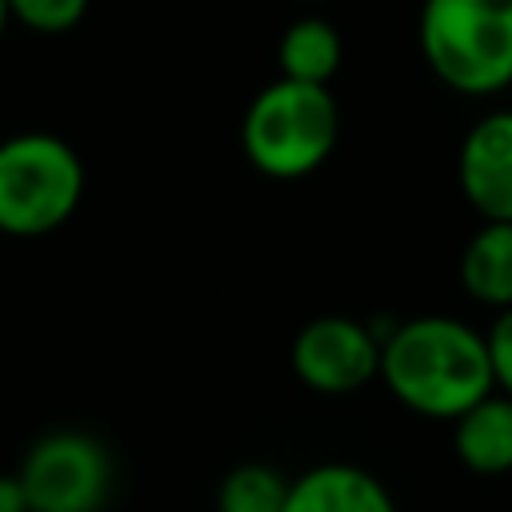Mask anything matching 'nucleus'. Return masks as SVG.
I'll return each mask as SVG.
<instances>
[{
  "instance_id": "f257e3e1",
  "label": "nucleus",
  "mask_w": 512,
  "mask_h": 512,
  "mask_svg": "<svg viewBox=\"0 0 512 512\" xmlns=\"http://www.w3.org/2000/svg\"><path fill=\"white\" fill-rule=\"evenodd\" d=\"M380 380L404 408L432 420H456L496 388L484 336L456 316L396 320L380 344Z\"/></svg>"
},
{
  "instance_id": "f03ea898",
  "label": "nucleus",
  "mask_w": 512,
  "mask_h": 512,
  "mask_svg": "<svg viewBox=\"0 0 512 512\" xmlns=\"http://www.w3.org/2000/svg\"><path fill=\"white\" fill-rule=\"evenodd\" d=\"M416 36L432 76L460 96L512 84V0H424Z\"/></svg>"
},
{
  "instance_id": "7ed1b4c3",
  "label": "nucleus",
  "mask_w": 512,
  "mask_h": 512,
  "mask_svg": "<svg viewBox=\"0 0 512 512\" xmlns=\"http://www.w3.org/2000/svg\"><path fill=\"white\" fill-rule=\"evenodd\" d=\"M340 140V108L328 84L272 80L260 88L240 120V148L248 164L272 180H300L316 172Z\"/></svg>"
},
{
  "instance_id": "20e7f679",
  "label": "nucleus",
  "mask_w": 512,
  "mask_h": 512,
  "mask_svg": "<svg viewBox=\"0 0 512 512\" xmlns=\"http://www.w3.org/2000/svg\"><path fill=\"white\" fill-rule=\"evenodd\" d=\"M84 196V164L64 136L16 132L0 140V232L48 236L76 212Z\"/></svg>"
},
{
  "instance_id": "39448f33",
  "label": "nucleus",
  "mask_w": 512,
  "mask_h": 512,
  "mask_svg": "<svg viewBox=\"0 0 512 512\" xmlns=\"http://www.w3.org/2000/svg\"><path fill=\"white\" fill-rule=\"evenodd\" d=\"M32 512H100L112 496L108 448L76 428L40 436L16 468Z\"/></svg>"
},
{
  "instance_id": "423d86ee",
  "label": "nucleus",
  "mask_w": 512,
  "mask_h": 512,
  "mask_svg": "<svg viewBox=\"0 0 512 512\" xmlns=\"http://www.w3.org/2000/svg\"><path fill=\"white\" fill-rule=\"evenodd\" d=\"M292 372L320 396H348L380 376V340L352 316H316L292 340Z\"/></svg>"
},
{
  "instance_id": "0eeeda50",
  "label": "nucleus",
  "mask_w": 512,
  "mask_h": 512,
  "mask_svg": "<svg viewBox=\"0 0 512 512\" xmlns=\"http://www.w3.org/2000/svg\"><path fill=\"white\" fill-rule=\"evenodd\" d=\"M456 180L484 220L512 224V108H496L464 132Z\"/></svg>"
},
{
  "instance_id": "6e6552de",
  "label": "nucleus",
  "mask_w": 512,
  "mask_h": 512,
  "mask_svg": "<svg viewBox=\"0 0 512 512\" xmlns=\"http://www.w3.org/2000/svg\"><path fill=\"white\" fill-rule=\"evenodd\" d=\"M280 512H396V500L368 468L328 460L288 480Z\"/></svg>"
},
{
  "instance_id": "1a4fd4ad",
  "label": "nucleus",
  "mask_w": 512,
  "mask_h": 512,
  "mask_svg": "<svg viewBox=\"0 0 512 512\" xmlns=\"http://www.w3.org/2000/svg\"><path fill=\"white\" fill-rule=\"evenodd\" d=\"M452 448L480 476L512 472V396L492 388L452 420Z\"/></svg>"
},
{
  "instance_id": "9d476101",
  "label": "nucleus",
  "mask_w": 512,
  "mask_h": 512,
  "mask_svg": "<svg viewBox=\"0 0 512 512\" xmlns=\"http://www.w3.org/2000/svg\"><path fill=\"white\" fill-rule=\"evenodd\" d=\"M460 284L488 308H512V224L484 220L460 252Z\"/></svg>"
},
{
  "instance_id": "9b49d317",
  "label": "nucleus",
  "mask_w": 512,
  "mask_h": 512,
  "mask_svg": "<svg viewBox=\"0 0 512 512\" xmlns=\"http://www.w3.org/2000/svg\"><path fill=\"white\" fill-rule=\"evenodd\" d=\"M340 60H344V40H340L336 24H328L324 16L292 20L276 44V64H280L284 80L328 84L340 72Z\"/></svg>"
},
{
  "instance_id": "f8f14e48",
  "label": "nucleus",
  "mask_w": 512,
  "mask_h": 512,
  "mask_svg": "<svg viewBox=\"0 0 512 512\" xmlns=\"http://www.w3.org/2000/svg\"><path fill=\"white\" fill-rule=\"evenodd\" d=\"M288 480L272 464H236L216 488V512H280Z\"/></svg>"
},
{
  "instance_id": "ddd939ff",
  "label": "nucleus",
  "mask_w": 512,
  "mask_h": 512,
  "mask_svg": "<svg viewBox=\"0 0 512 512\" xmlns=\"http://www.w3.org/2000/svg\"><path fill=\"white\" fill-rule=\"evenodd\" d=\"M84 12H88V0H8V16L44 36L76 28Z\"/></svg>"
},
{
  "instance_id": "4468645a",
  "label": "nucleus",
  "mask_w": 512,
  "mask_h": 512,
  "mask_svg": "<svg viewBox=\"0 0 512 512\" xmlns=\"http://www.w3.org/2000/svg\"><path fill=\"white\" fill-rule=\"evenodd\" d=\"M488 344V364H492V384L512 396V308H500V316L492 320V328L484 332Z\"/></svg>"
},
{
  "instance_id": "2eb2a0df",
  "label": "nucleus",
  "mask_w": 512,
  "mask_h": 512,
  "mask_svg": "<svg viewBox=\"0 0 512 512\" xmlns=\"http://www.w3.org/2000/svg\"><path fill=\"white\" fill-rule=\"evenodd\" d=\"M0 512H32L28 492L16 472H0Z\"/></svg>"
},
{
  "instance_id": "dca6fc26",
  "label": "nucleus",
  "mask_w": 512,
  "mask_h": 512,
  "mask_svg": "<svg viewBox=\"0 0 512 512\" xmlns=\"http://www.w3.org/2000/svg\"><path fill=\"white\" fill-rule=\"evenodd\" d=\"M8 20H12V16H8V0H0V36H4V28H8Z\"/></svg>"
}]
</instances>
